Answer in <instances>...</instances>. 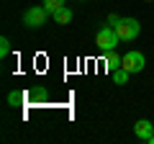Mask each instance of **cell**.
Masks as SVG:
<instances>
[{
	"instance_id": "obj_4",
	"label": "cell",
	"mask_w": 154,
	"mask_h": 144,
	"mask_svg": "<svg viewBox=\"0 0 154 144\" xmlns=\"http://www.w3.org/2000/svg\"><path fill=\"white\" fill-rule=\"evenodd\" d=\"M144 67H146V59H144L141 52H126L123 54V70H128L134 75V72H141Z\"/></svg>"
},
{
	"instance_id": "obj_3",
	"label": "cell",
	"mask_w": 154,
	"mask_h": 144,
	"mask_svg": "<svg viewBox=\"0 0 154 144\" xmlns=\"http://www.w3.org/2000/svg\"><path fill=\"white\" fill-rule=\"evenodd\" d=\"M116 33H118V39L121 41H134L141 33V23L136 18H121V23L116 26Z\"/></svg>"
},
{
	"instance_id": "obj_5",
	"label": "cell",
	"mask_w": 154,
	"mask_h": 144,
	"mask_svg": "<svg viewBox=\"0 0 154 144\" xmlns=\"http://www.w3.org/2000/svg\"><path fill=\"white\" fill-rule=\"evenodd\" d=\"M134 134H136L141 142H149V139H152V134H154L152 121H149V118H139V121L134 124Z\"/></svg>"
},
{
	"instance_id": "obj_13",
	"label": "cell",
	"mask_w": 154,
	"mask_h": 144,
	"mask_svg": "<svg viewBox=\"0 0 154 144\" xmlns=\"http://www.w3.org/2000/svg\"><path fill=\"white\" fill-rule=\"evenodd\" d=\"M149 144H154V134H152V139H149Z\"/></svg>"
},
{
	"instance_id": "obj_7",
	"label": "cell",
	"mask_w": 154,
	"mask_h": 144,
	"mask_svg": "<svg viewBox=\"0 0 154 144\" xmlns=\"http://www.w3.org/2000/svg\"><path fill=\"white\" fill-rule=\"evenodd\" d=\"M54 23H59V26H67V23H72V8H67V5H62L59 11L54 13Z\"/></svg>"
},
{
	"instance_id": "obj_1",
	"label": "cell",
	"mask_w": 154,
	"mask_h": 144,
	"mask_svg": "<svg viewBox=\"0 0 154 144\" xmlns=\"http://www.w3.org/2000/svg\"><path fill=\"white\" fill-rule=\"evenodd\" d=\"M118 33H116L113 26H103L98 28V33H95V46H98V52H113L116 46H118Z\"/></svg>"
},
{
	"instance_id": "obj_6",
	"label": "cell",
	"mask_w": 154,
	"mask_h": 144,
	"mask_svg": "<svg viewBox=\"0 0 154 144\" xmlns=\"http://www.w3.org/2000/svg\"><path fill=\"white\" fill-rule=\"evenodd\" d=\"M105 67H108V72L113 75L116 70H121V67H123V57L116 54V49L113 52H105Z\"/></svg>"
},
{
	"instance_id": "obj_2",
	"label": "cell",
	"mask_w": 154,
	"mask_h": 144,
	"mask_svg": "<svg viewBox=\"0 0 154 144\" xmlns=\"http://www.w3.org/2000/svg\"><path fill=\"white\" fill-rule=\"evenodd\" d=\"M49 16H51V13L46 11L44 5H33V8H28V11L23 13V26H26V28H41Z\"/></svg>"
},
{
	"instance_id": "obj_10",
	"label": "cell",
	"mask_w": 154,
	"mask_h": 144,
	"mask_svg": "<svg viewBox=\"0 0 154 144\" xmlns=\"http://www.w3.org/2000/svg\"><path fill=\"white\" fill-rule=\"evenodd\" d=\"M62 5H64V0H44V8H46L49 13H51V16H54V13L59 11Z\"/></svg>"
},
{
	"instance_id": "obj_9",
	"label": "cell",
	"mask_w": 154,
	"mask_h": 144,
	"mask_svg": "<svg viewBox=\"0 0 154 144\" xmlns=\"http://www.w3.org/2000/svg\"><path fill=\"white\" fill-rule=\"evenodd\" d=\"M128 75H131V72L123 70V67H121V70H116V72H113V83H116V85H126V83H128Z\"/></svg>"
},
{
	"instance_id": "obj_12",
	"label": "cell",
	"mask_w": 154,
	"mask_h": 144,
	"mask_svg": "<svg viewBox=\"0 0 154 144\" xmlns=\"http://www.w3.org/2000/svg\"><path fill=\"white\" fill-rule=\"evenodd\" d=\"M118 23H121V18H118V16H108V26H118Z\"/></svg>"
},
{
	"instance_id": "obj_11",
	"label": "cell",
	"mask_w": 154,
	"mask_h": 144,
	"mask_svg": "<svg viewBox=\"0 0 154 144\" xmlns=\"http://www.w3.org/2000/svg\"><path fill=\"white\" fill-rule=\"evenodd\" d=\"M8 54H11V41H8V36H3L0 39V59H5Z\"/></svg>"
},
{
	"instance_id": "obj_8",
	"label": "cell",
	"mask_w": 154,
	"mask_h": 144,
	"mask_svg": "<svg viewBox=\"0 0 154 144\" xmlns=\"http://www.w3.org/2000/svg\"><path fill=\"white\" fill-rule=\"evenodd\" d=\"M23 100H26V93L23 90H13V93H8V105H23Z\"/></svg>"
}]
</instances>
